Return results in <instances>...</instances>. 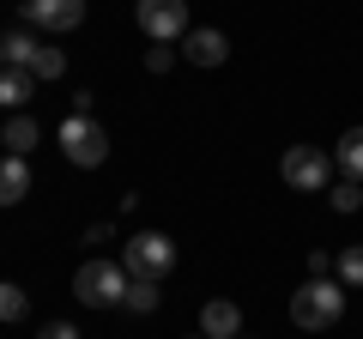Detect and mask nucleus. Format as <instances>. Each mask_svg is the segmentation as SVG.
<instances>
[{
  "label": "nucleus",
  "mask_w": 363,
  "mask_h": 339,
  "mask_svg": "<svg viewBox=\"0 0 363 339\" xmlns=\"http://www.w3.org/2000/svg\"><path fill=\"white\" fill-rule=\"evenodd\" d=\"M37 339H79V327H73V321H49Z\"/></svg>",
  "instance_id": "22"
},
{
  "label": "nucleus",
  "mask_w": 363,
  "mask_h": 339,
  "mask_svg": "<svg viewBox=\"0 0 363 339\" xmlns=\"http://www.w3.org/2000/svg\"><path fill=\"white\" fill-rule=\"evenodd\" d=\"M0 67H6V49H0Z\"/></svg>",
  "instance_id": "25"
},
{
  "label": "nucleus",
  "mask_w": 363,
  "mask_h": 339,
  "mask_svg": "<svg viewBox=\"0 0 363 339\" xmlns=\"http://www.w3.org/2000/svg\"><path fill=\"white\" fill-rule=\"evenodd\" d=\"M279 176H285V188H297V194H321L327 176H333V152H321V145H285Z\"/></svg>",
  "instance_id": "4"
},
{
  "label": "nucleus",
  "mask_w": 363,
  "mask_h": 339,
  "mask_svg": "<svg viewBox=\"0 0 363 339\" xmlns=\"http://www.w3.org/2000/svg\"><path fill=\"white\" fill-rule=\"evenodd\" d=\"M0 49H6V67H30L43 43L30 37V30H6V37H0Z\"/></svg>",
  "instance_id": "16"
},
{
  "label": "nucleus",
  "mask_w": 363,
  "mask_h": 339,
  "mask_svg": "<svg viewBox=\"0 0 363 339\" xmlns=\"http://www.w3.org/2000/svg\"><path fill=\"white\" fill-rule=\"evenodd\" d=\"M164 279H128V297H121V309H133V315H152L157 309V297H164Z\"/></svg>",
  "instance_id": "14"
},
{
  "label": "nucleus",
  "mask_w": 363,
  "mask_h": 339,
  "mask_svg": "<svg viewBox=\"0 0 363 339\" xmlns=\"http://www.w3.org/2000/svg\"><path fill=\"white\" fill-rule=\"evenodd\" d=\"M333 164L345 170V182H363V128H345V133H339Z\"/></svg>",
  "instance_id": "12"
},
{
  "label": "nucleus",
  "mask_w": 363,
  "mask_h": 339,
  "mask_svg": "<svg viewBox=\"0 0 363 339\" xmlns=\"http://www.w3.org/2000/svg\"><path fill=\"white\" fill-rule=\"evenodd\" d=\"M85 243H91V248H104V243H116V224H91V230H85Z\"/></svg>",
  "instance_id": "23"
},
{
  "label": "nucleus",
  "mask_w": 363,
  "mask_h": 339,
  "mask_svg": "<svg viewBox=\"0 0 363 339\" xmlns=\"http://www.w3.org/2000/svg\"><path fill=\"white\" fill-rule=\"evenodd\" d=\"M121 267H128V279H164L176 267V243L164 230H140L133 243H121Z\"/></svg>",
  "instance_id": "5"
},
{
  "label": "nucleus",
  "mask_w": 363,
  "mask_h": 339,
  "mask_svg": "<svg viewBox=\"0 0 363 339\" xmlns=\"http://www.w3.org/2000/svg\"><path fill=\"white\" fill-rule=\"evenodd\" d=\"M25 315H30V297L6 279V285H0V321H25Z\"/></svg>",
  "instance_id": "17"
},
{
  "label": "nucleus",
  "mask_w": 363,
  "mask_h": 339,
  "mask_svg": "<svg viewBox=\"0 0 363 339\" xmlns=\"http://www.w3.org/2000/svg\"><path fill=\"white\" fill-rule=\"evenodd\" d=\"M30 85H37V73H30V67H0V104L13 109V116L30 104Z\"/></svg>",
  "instance_id": "11"
},
{
  "label": "nucleus",
  "mask_w": 363,
  "mask_h": 339,
  "mask_svg": "<svg viewBox=\"0 0 363 339\" xmlns=\"http://www.w3.org/2000/svg\"><path fill=\"white\" fill-rule=\"evenodd\" d=\"M339 315H345V285L339 279H309L291 297V321L303 333H327V327H339Z\"/></svg>",
  "instance_id": "1"
},
{
  "label": "nucleus",
  "mask_w": 363,
  "mask_h": 339,
  "mask_svg": "<svg viewBox=\"0 0 363 339\" xmlns=\"http://www.w3.org/2000/svg\"><path fill=\"white\" fill-rule=\"evenodd\" d=\"M133 25L152 43H182L188 37V0H133Z\"/></svg>",
  "instance_id": "6"
},
{
  "label": "nucleus",
  "mask_w": 363,
  "mask_h": 339,
  "mask_svg": "<svg viewBox=\"0 0 363 339\" xmlns=\"http://www.w3.org/2000/svg\"><path fill=\"white\" fill-rule=\"evenodd\" d=\"M327 200H333V212H357V206H363L357 182H339V188H333V194H327Z\"/></svg>",
  "instance_id": "20"
},
{
  "label": "nucleus",
  "mask_w": 363,
  "mask_h": 339,
  "mask_svg": "<svg viewBox=\"0 0 363 339\" xmlns=\"http://www.w3.org/2000/svg\"><path fill=\"white\" fill-rule=\"evenodd\" d=\"M182 55L194 67H224L230 61V37H224V30H188V37H182Z\"/></svg>",
  "instance_id": "9"
},
{
  "label": "nucleus",
  "mask_w": 363,
  "mask_h": 339,
  "mask_svg": "<svg viewBox=\"0 0 363 339\" xmlns=\"http://www.w3.org/2000/svg\"><path fill=\"white\" fill-rule=\"evenodd\" d=\"M327 273H333V255H327V248H315V255H309V279H327Z\"/></svg>",
  "instance_id": "21"
},
{
  "label": "nucleus",
  "mask_w": 363,
  "mask_h": 339,
  "mask_svg": "<svg viewBox=\"0 0 363 339\" xmlns=\"http://www.w3.org/2000/svg\"><path fill=\"white\" fill-rule=\"evenodd\" d=\"M30 73H37V79H61V73H67V55L55 49V43H43L37 61H30Z\"/></svg>",
  "instance_id": "18"
},
{
  "label": "nucleus",
  "mask_w": 363,
  "mask_h": 339,
  "mask_svg": "<svg viewBox=\"0 0 363 339\" xmlns=\"http://www.w3.org/2000/svg\"><path fill=\"white\" fill-rule=\"evenodd\" d=\"M25 194H30V164L6 152V157H0V206H18Z\"/></svg>",
  "instance_id": "10"
},
{
  "label": "nucleus",
  "mask_w": 363,
  "mask_h": 339,
  "mask_svg": "<svg viewBox=\"0 0 363 339\" xmlns=\"http://www.w3.org/2000/svg\"><path fill=\"white\" fill-rule=\"evenodd\" d=\"M200 339H242V309L230 297H212L200 309Z\"/></svg>",
  "instance_id": "8"
},
{
  "label": "nucleus",
  "mask_w": 363,
  "mask_h": 339,
  "mask_svg": "<svg viewBox=\"0 0 363 339\" xmlns=\"http://www.w3.org/2000/svg\"><path fill=\"white\" fill-rule=\"evenodd\" d=\"M169 67H176V49L169 43H152L145 49V73H169Z\"/></svg>",
  "instance_id": "19"
},
{
  "label": "nucleus",
  "mask_w": 363,
  "mask_h": 339,
  "mask_svg": "<svg viewBox=\"0 0 363 339\" xmlns=\"http://www.w3.org/2000/svg\"><path fill=\"white\" fill-rule=\"evenodd\" d=\"M37 140H43V128H37V121L25 116V109H18V116L6 121V133H0V145H6V152H13V157H25L30 145H37Z\"/></svg>",
  "instance_id": "13"
},
{
  "label": "nucleus",
  "mask_w": 363,
  "mask_h": 339,
  "mask_svg": "<svg viewBox=\"0 0 363 339\" xmlns=\"http://www.w3.org/2000/svg\"><path fill=\"white\" fill-rule=\"evenodd\" d=\"M73 116H97V91H73Z\"/></svg>",
  "instance_id": "24"
},
{
  "label": "nucleus",
  "mask_w": 363,
  "mask_h": 339,
  "mask_svg": "<svg viewBox=\"0 0 363 339\" xmlns=\"http://www.w3.org/2000/svg\"><path fill=\"white\" fill-rule=\"evenodd\" d=\"M333 273H339V285H345V291H363V243L339 248V255H333Z\"/></svg>",
  "instance_id": "15"
},
{
  "label": "nucleus",
  "mask_w": 363,
  "mask_h": 339,
  "mask_svg": "<svg viewBox=\"0 0 363 339\" xmlns=\"http://www.w3.org/2000/svg\"><path fill=\"white\" fill-rule=\"evenodd\" d=\"M73 297L85 303V309H116V303L128 297V267H121V261H104V255L85 261V267L73 273Z\"/></svg>",
  "instance_id": "2"
},
{
  "label": "nucleus",
  "mask_w": 363,
  "mask_h": 339,
  "mask_svg": "<svg viewBox=\"0 0 363 339\" xmlns=\"http://www.w3.org/2000/svg\"><path fill=\"white\" fill-rule=\"evenodd\" d=\"M61 152H67V164H79V170H97L109 157V128L97 116H67L61 121Z\"/></svg>",
  "instance_id": "3"
},
{
  "label": "nucleus",
  "mask_w": 363,
  "mask_h": 339,
  "mask_svg": "<svg viewBox=\"0 0 363 339\" xmlns=\"http://www.w3.org/2000/svg\"><path fill=\"white\" fill-rule=\"evenodd\" d=\"M18 18H25V30H73L85 25V0H18Z\"/></svg>",
  "instance_id": "7"
}]
</instances>
